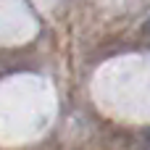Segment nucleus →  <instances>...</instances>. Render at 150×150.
Returning a JSON list of instances; mask_svg holds the SVG:
<instances>
[{"mask_svg": "<svg viewBox=\"0 0 150 150\" xmlns=\"http://www.w3.org/2000/svg\"><path fill=\"white\" fill-rule=\"evenodd\" d=\"M145 32H148V34H150V18H148V21H145Z\"/></svg>", "mask_w": 150, "mask_h": 150, "instance_id": "f257e3e1", "label": "nucleus"}]
</instances>
